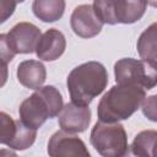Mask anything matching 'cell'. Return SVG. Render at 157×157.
Listing matches in <instances>:
<instances>
[{
	"label": "cell",
	"instance_id": "cell-1",
	"mask_svg": "<svg viewBox=\"0 0 157 157\" xmlns=\"http://www.w3.org/2000/svg\"><path fill=\"white\" fill-rule=\"evenodd\" d=\"M107 85V69L98 61H87L74 67L66 78L71 102L80 105H88L105 90Z\"/></svg>",
	"mask_w": 157,
	"mask_h": 157
},
{
	"label": "cell",
	"instance_id": "cell-2",
	"mask_svg": "<svg viewBox=\"0 0 157 157\" xmlns=\"http://www.w3.org/2000/svg\"><path fill=\"white\" fill-rule=\"evenodd\" d=\"M146 90L131 85H119L110 87L103 94L97 105L98 120L117 123L129 119L146 98Z\"/></svg>",
	"mask_w": 157,
	"mask_h": 157
},
{
	"label": "cell",
	"instance_id": "cell-3",
	"mask_svg": "<svg viewBox=\"0 0 157 157\" xmlns=\"http://www.w3.org/2000/svg\"><path fill=\"white\" fill-rule=\"evenodd\" d=\"M63 108L64 102L60 91L48 85L34 90V93L20 104L18 115L25 125L38 130L47 119L59 115Z\"/></svg>",
	"mask_w": 157,
	"mask_h": 157
},
{
	"label": "cell",
	"instance_id": "cell-4",
	"mask_svg": "<svg viewBox=\"0 0 157 157\" xmlns=\"http://www.w3.org/2000/svg\"><path fill=\"white\" fill-rule=\"evenodd\" d=\"M90 142L103 157H123L129 152L128 135L119 121L105 123L98 120L91 130Z\"/></svg>",
	"mask_w": 157,
	"mask_h": 157
},
{
	"label": "cell",
	"instance_id": "cell-5",
	"mask_svg": "<svg viewBox=\"0 0 157 157\" xmlns=\"http://www.w3.org/2000/svg\"><path fill=\"white\" fill-rule=\"evenodd\" d=\"M114 75L119 85H131L147 91L157 86V70L142 59H119L114 64Z\"/></svg>",
	"mask_w": 157,
	"mask_h": 157
},
{
	"label": "cell",
	"instance_id": "cell-6",
	"mask_svg": "<svg viewBox=\"0 0 157 157\" xmlns=\"http://www.w3.org/2000/svg\"><path fill=\"white\" fill-rule=\"evenodd\" d=\"M37 137V129L25 125L20 119L13 120L7 113H0V142L16 151L31 147Z\"/></svg>",
	"mask_w": 157,
	"mask_h": 157
},
{
	"label": "cell",
	"instance_id": "cell-7",
	"mask_svg": "<svg viewBox=\"0 0 157 157\" xmlns=\"http://www.w3.org/2000/svg\"><path fill=\"white\" fill-rule=\"evenodd\" d=\"M4 36L15 54H31L36 52L42 33L31 22H18L7 33H4Z\"/></svg>",
	"mask_w": 157,
	"mask_h": 157
},
{
	"label": "cell",
	"instance_id": "cell-8",
	"mask_svg": "<svg viewBox=\"0 0 157 157\" xmlns=\"http://www.w3.org/2000/svg\"><path fill=\"white\" fill-rule=\"evenodd\" d=\"M48 155L50 157H90L85 142L76 135L60 130L54 132L48 141Z\"/></svg>",
	"mask_w": 157,
	"mask_h": 157
},
{
	"label": "cell",
	"instance_id": "cell-9",
	"mask_svg": "<svg viewBox=\"0 0 157 157\" xmlns=\"http://www.w3.org/2000/svg\"><path fill=\"white\" fill-rule=\"evenodd\" d=\"M70 26L74 33L81 38H92L101 33L103 22L93 10V5L82 4L74 9L70 17Z\"/></svg>",
	"mask_w": 157,
	"mask_h": 157
},
{
	"label": "cell",
	"instance_id": "cell-10",
	"mask_svg": "<svg viewBox=\"0 0 157 157\" xmlns=\"http://www.w3.org/2000/svg\"><path fill=\"white\" fill-rule=\"evenodd\" d=\"M90 123L91 109L88 108V105H80L74 102L66 103L58 118L60 129L71 134L86 131Z\"/></svg>",
	"mask_w": 157,
	"mask_h": 157
},
{
	"label": "cell",
	"instance_id": "cell-11",
	"mask_svg": "<svg viewBox=\"0 0 157 157\" xmlns=\"http://www.w3.org/2000/svg\"><path fill=\"white\" fill-rule=\"evenodd\" d=\"M66 49V39L63 32L56 28L47 29L39 38L36 54L40 60L54 61L59 59Z\"/></svg>",
	"mask_w": 157,
	"mask_h": 157
},
{
	"label": "cell",
	"instance_id": "cell-12",
	"mask_svg": "<svg viewBox=\"0 0 157 157\" xmlns=\"http://www.w3.org/2000/svg\"><path fill=\"white\" fill-rule=\"evenodd\" d=\"M16 76L18 82L29 90H37L43 86L47 78V70L39 60H23L18 64Z\"/></svg>",
	"mask_w": 157,
	"mask_h": 157
},
{
	"label": "cell",
	"instance_id": "cell-13",
	"mask_svg": "<svg viewBox=\"0 0 157 157\" xmlns=\"http://www.w3.org/2000/svg\"><path fill=\"white\" fill-rule=\"evenodd\" d=\"M136 48L140 58L157 70V22L151 23L140 34Z\"/></svg>",
	"mask_w": 157,
	"mask_h": 157
},
{
	"label": "cell",
	"instance_id": "cell-14",
	"mask_svg": "<svg viewBox=\"0 0 157 157\" xmlns=\"http://www.w3.org/2000/svg\"><path fill=\"white\" fill-rule=\"evenodd\" d=\"M147 9V0H117V23L131 25L142 18Z\"/></svg>",
	"mask_w": 157,
	"mask_h": 157
},
{
	"label": "cell",
	"instance_id": "cell-15",
	"mask_svg": "<svg viewBox=\"0 0 157 157\" xmlns=\"http://www.w3.org/2000/svg\"><path fill=\"white\" fill-rule=\"evenodd\" d=\"M65 5V0H33L32 11L43 22H55L63 17Z\"/></svg>",
	"mask_w": 157,
	"mask_h": 157
},
{
	"label": "cell",
	"instance_id": "cell-16",
	"mask_svg": "<svg viewBox=\"0 0 157 157\" xmlns=\"http://www.w3.org/2000/svg\"><path fill=\"white\" fill-rule=\"evenodd\" d=\"M130 148L132 155L139 157H157V131H140L134 137Z\"/></svg>",
	"mask_w": 157,
	"mask_h": 157
},
{
	"label": "cell",
	"instance_id": "cell-17",
	"mask_svg": "<svg viewBox=\"0 0 157 157\" xmlns=\"http://www.w3.org/2000/svg\"><path fill=\"white\" fill-rule=\"evenodd\" d=\"M115 2L117 0H94L93 1V10L103 23L117 25Z\"/></svg>",
	"mask_w": 157,
	"mask_h": 157
},
{
	"label": "cell",
	"instance_id": "cell-18",
	"mask_svg": "<svg viewBox=\"0 0 157 157\" xmlns=\"http://www.w3.org/2000/svg\"><path fill=\"white\" fill-rule=\"evenodd\" d=\"M142 114L151 121L157 123V94L148 96L141 104Z\"/></svg>",
	"mask_w": 157,
	"mask_h": 157
},
{
	"label": "cell",
	"instance_id": "cell-19",
	"mask_svg": "<svg viewBox=\"0 0 157 157\" xmlns=\"http://www.w3.org/2000/svg\"><path fill=\"white\" fill-rule=\"evenodd\" d=\"M1 4V16H0V22L4 23L15 11L17 0H0Z\"/></svg>",
	"mask_w": 157,
	"mask_h": 157
},
{
	"label": "cell",
	"instance_id": "cell-20",
	"mask_svg": "<svg viewBox=\"0 0 157 157\" xmlns=\"http://www.w3.org/2000/svg\"><path fill=\"white\" fill-rule=\"evenodd\" d=\"M147 4L151 5L152 7H156L157 9V0H147Z\"/></svg>",
	"mask_w": 157,
	"mask_h": 157
},
{
	"label": "cell",
	"instance_id": "cell-21",
	"mask_svg": "<svg viewBox=\"0 0 157 157\" xmlns=\"http://www.w3.org/2000/svg\"><path fill=\"white\" fill-rule=\"evenodd\" d=\"M25 0H17V2H23Z\"/></svg>",
	"mask_w": 157,
	"mask_h": 157
}]
</instances>
